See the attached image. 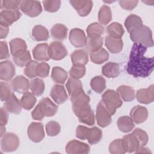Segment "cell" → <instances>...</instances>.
<instances>
[{
  "label": "cell",
  "mask_w": 154,
  "mask_h": 154,
  "mask_svg": "<svg viewBox=\"0 0 154 154\" xmlns=\"http://www.w3.org/2000/svg\"><path fill=\"white\" fill-rule=\"evenodd\" d=\"M147 48L141 44L133 45L127 64V72L135 78H146L153 72L154 67L153 57L144 56Z\"/></svg>",
  "instance_id": "cell-1"
},
{
  "label": "cell",
  "mask_w": 154,
  "mask_h": 154,
  "mask_svg": "<svg viewBox=\"0 0 154 154\" xmlns=\"http://www.w3.org/2000/svg\"><path fill=\"white\" fill-rule=\"evenodd\" d=\"M129 34L134 43L141 44L146 48L153 46L152 32L148 26L143 25L132 30Z\"/></svg>",
  "instance_id": "cell-2"
},
{
  "label": "cell",
  "mask_w": 154,
  "mask_h": 154,
  "mask_svg": "<svg viewBox=\"0 0 154 154\" xmlns=\"http://www.w3.org/2000/svg\"><path fill=\"white\" fill-rule=\"evenodd\" d=\"M73 112L78 117L79 122L93 126L95 123V117L93 111L91 109L89 103L72 105Z\"/></svg>",
  "instance_id": "cell-3"
},
{
  "label": "cell",
  "mask_w": 154,
  "mask_h": 154,
  "mask_svg": "<svg viewBox=\"0 0 154 154\" xmlns=\"http://www.w3.org/2000/svg\"><path fill=\"white\" fill-rule=\"evenodd\" d=\"M102 102L104 106L112 116L116 109L122 105V100L117 91L113 90H107L102 96Z\"/></svg>",
  "instance_id": "cell-4"
},
{
  "label": "cell",
  "mask_w": 154,
  "mask_h": 154,
  "mask_svg": "<svg viewBox=\"0 0 154 154\" xmlns=\"http://www.w3.org/2000/svg\"><path fill=\"white\" fill-rule=\"evenodd\" d=\"M19 8L24 14L31 17H36L42 12L40 2L37 1H21Z\"/></svg>",
  "instance_id": "cell-5"
},
{
  "label": "cell",
  "mask_w": 154,
  "mask_h": 154,
  "mask_svg": "<svg viewBox=\"0 0 154 154\" xmlns=\"http://www.w3.org/2000/svg\"><path fill=\"white\" fill-rule=\"evenodd\" d=\"M19 139L18 137L13 133L5 134L1 138V147L5 152L15 151L19 146Z\"/></svg>",
  "instance_id": "cell-6"
},
{
  "label": "cell",
  "mask_w": 154,
  "mask_h": 154,
  "mask_svg": "<svg viewBox=\"0 0 154 154\" xmlns=\"http://www.w3.org/2000/svg\"><path fill=\"white\" fill-rule=\"evenodd\" d=\"M111 114L100 100L97 106L96 119L97 125L101 128H105L109 125L112 121Z\"/></svg>",
  "instance_id": "cell-7"
},
{
  "label": "cell",
  "mask_w": 154,
  "mask_h": 154,
  "mask_svg": "<svg viewBox=\"0 0 154 154\" xmlns=\"http://www.w3.org/2000/svg\"><path fill=\"white\" fill-rule=\"evenodd\" d=\"M28 137L32 141L39 143L45 137V131L43 125L40 122H32L28 128Z\"/></svg>",
  "instance_id": "cell-8"
},
{
  "label": "cell",
  "mask_w": 154,
  "mask_h": 154,
  "mask_svg": "<svg viewBox=\"0 0 154 154\" xmlns=\"http://www.w3.org/2000/svg\"><path fill=\"white\" fill-rule=\"evenodd\" d=\"M21 15L22 14L18 9L2 10L0 13V25L8 26L17 21Z\"/></svg>",
  "instance_id": "cell-9"
},
{
  "label": "cell",
  "mask_w": 154,
  "mask_h": 154,
  "mask_svg": "<svg viewBox=\"0 0 154 154\" xmlns=\"http://www.w3.org/2000/svg\"><path fill=\"white\" fill-rule=\"evenodd\" d=\"M90 150L87 144L75 140L70 141L66 146V152L69 154H87Z\"/></svg>",
  "instance_id": "cell-10"
},
{
  "label": "cell",
  "mask_w": 154,
  "mask_h": 154,
  "mask_svg": "<svg viewBox=\"0 0 154 154\" xmlns=\"http://www.w3.org/2000/svg\"><path fill=\"white\" fill-rule=\"evenodd\" d=\"M49 55L50 58L54 60H61L67 55L65 46L60 42H51L49 46Z\"/></svg>",
  "instance_id": "cell-11"
},
{
  "label": "cell",
  "mask_w": 154,
  "mask_h": 154,
  "mask_svg": "<svg viewBox=\"0 0 154 154\" xmlns=\"http://www.w3.org/2000/svg\"><path fill=\"white\" fill-rule=\"evenodd\" d=\"M72 6L76 10L80 16H87L91 11L93 2L87 0H75L70 1Z\"/></svg>",
  "instance_id": "cell-12"
},
{
  "label": "cell",
  "mask_w": 154,
  "mask_h": 154,
  "mask_svg": "<svg viewBox=\"0 0 154 154\" xmlns=\"http://www.w3.org/2000/svg\"><path fill=\"white\" fill-rule=\"evenodd\" d=\"M69 40L71 44L76 48H81L85 46L87 37L83 30L79 28H73L69 33Z\"/></svg>",
  "instance_id": "cell-13"
},
{
  "label": "cell",
  "mask_w": 154,
  "mask_h": 154,
  "mask_svg": "<svg viewBox=\"0 0 154 154\" xmlns=\"http://www.w3.org/2000/svg\"><path fill=\"white\" fill-rule=\"evenodd\" d=\"M15 75V67L13 63L8 60L0 63V78L5 81H10Z\"/></svg>",
  "instance_id": "cell-14"
},
{
  "label": "cell",
  "mask_w": 154,
  "mask_h": 154,
  "mask_svg": "<svg viewBox=\"0 0 154 154\" xmlns=\"http://www.w3.org/2000/svg\"><path fill=\"white\" fill-rule=\"evenodd\" d=\"M11 85L13 91L23 94L28 92L30 88V83L29 81L22 75L16 76L11 81Z\"/></svg>",
  "instance_id": "cell-15"
},
{
  "label": "cell",
  "mask_w": 154,
  "mask_h": 154,
  "mask_svg": "<svg viewBox=\"0 0 154 154\" xmlns=\"http://www.w3.org/2000/svg\"><path fill=\"white\" fill-rule=\"evenodd\" d=\"M135 97L137 100L144 104H149L153 101L154 85L152 84L147 88H141L137 90Z\"/></svg>",
  "instance_id": "cell-16"
},
{
  "label": "cell",
  "mask_w": 154,
  "mask_h": 154,
  "mask_svg": "<svg viewBox=\"0 0 154 154\" xmlns=\"http://www.w3.org/2000/svg\"><path fill=\"white\" fill-rule=\"evenodd\" d=\"M50 96L52 99L58 104H62L64 103L68 99L67 94L64 87L59 84L54 85L50 93Z\"/></svg>",
  "instance_id": "cell-17"
},
{
  "label": "cell",
  "mask_w": 154,
  "mask_h": 154,
  "mask_svg": "<svg viewBox=\"0 0 154 154\" xmlns=\"http://www.w3.org/2000/svg\"><path fill=\"white\" fill-rule=\"evenodd\" d=\"M130 117L135 123H142L144 122L147 119V109L144 106L137 105L131 109L130 112Z\"/></svg>",
  "instance_id": "cell-18"
},
{
  "label": "cell",
  "mask_w": 154,
  "mask_h": 154,
  "mask_svg": "<svg viewBox=\"0 0 154 154\" xmlns=\"http://www.w3.org/2000/svg\"><path fill=\"white\" fill-rule=\"evenodd\" d=\"M33 57L40 61H47L50 59L49 55V46L47 43L37 45L32 50Z\"/></svg>",
  "instance_id": "cell-19"
},
{
  "label": "cell",
  "mask_w": 154,
  "mask_h": 154,
  "mask_svg": "<svg viewBox=\"0 0 154 154\" xmlns=\"http://www.w3.org/2000/svg\"><path fill=\"white\" fill-rule=\"evenodd\" d=\"M103 45V38L101 36H88L85 44L87 52H95L102 48Z\"/></svg>",
  "instance_id": "cell-20"
},
{
  "label": "cell",
  "mask_w": 154,
  "mask_h": 154,
  "mask_svg": "<svg viewBox=\"0 0 154 154\" xmlns=\"http://www.w3.org/2000/svg\"><path fill=\"white\" fill-rule=\"evenodd\" d=\"M4 108L8 112L15 114H20L22 111L21 103L13 93H11L10 97L5 102Z\"/></svg>",
  "instance_id": "cell-21"
},
{
  "label": "cell",
  "mask_w": 154,
  "mask_h": 154,
  "mask_svg": "<svg viewBox=\"0 0 154 154\" xmlns=\"http://www.w3.org/2000/svg\"><path fill=\"white\" fill-rule=\"evenodd\" d=\"M11 54L13 57L17 56L27 51L26 42L20 38H16L10 42Z\"/></svg>",
  "instance_id": "cell-22"
},
{
  "label": "cell",
  "mask_w": 154,
  "mask_h": 154,
  "mask_svg": "<svg viewBox=\"0 0 154 154\" xmlns=\"http://www.w3.org/2000/svg\"><path fill=\"white\" fill-rule=\"evenodd\" d=\"M122 141L126 152H135L140 148L138 141L132 133L125 135Z\"/></svg>",
  "instance_id": "cell-23"
},
{
  "label": "cell",
  "mask_w": 154,
  "mask_h": 154,
  "mask_svg": "<svg viewBox=\"0 0 154 154\" xmlns=\"http://www.w3.org/2000/svg\"><path fill=\"white\" fill-rule=\"evenodd\" d=\"M71 60L74 66H85L88 61L87 52L84 49L75 51L70 55Z\"/></svg>",
  "instance_id": "cell-24"
},
{
  "label": "cell",
  "mask_w": 154,
  "mask_h": 154,
  "mask_svg": "<svg viewBox=\"0 0 154 154\" xmlns=\"http://www.w3.org/2000/svg\"><path fill=\"white\" fill-rule=\"evenodd\" d=\"M102 74L108 78H115L120 74V67L117 63L109 62L105 64L102 69Z\"/></svg>",
  "instance_id": "cell-25"
},
{
  "label": "cell",
  "mask_w": 154,
  "mask_h": 154,
  "mask_svg": "<svg viewBox=\"0 0 154 154\" xmlns=\"http://www.w3.org/2000/svg\"><path fill=\"white\" fill-rule=\"evenodd\" d=\"M70 101L72 105H78L89 103L90 97L83 89H79L70 95Z\"/></svg>",
  "instance_id": "cell-26"
},
{
  "label": "cell",
  "mask_w": 154,
  "mask_h": 154,
  "mask_svg": "<svg viewBox=\"0 0 154 154\" xmlns=\"http://www.w3.org/2000/svg\"><path fill=\"white\" fill-rule=\"evenodd\" d=\"M105 42L107 49L112 54H117L122 50L123 42L121 38H114L108 35L105 38Z\"/></svg>",
  "instance_id": "cell-27"
},
{
  "label": "cell",
  "mask_w": 154,
  "mask_h": 154,
  "mask_svg": "<svg viewBox=\"0 0 154 154\" xmlns=\"http://www.w3.org/2000/svg\"><path fill=\"white\" fill-rule=\"evenodd\" d=\"M117 93L120 97L125 102H131L135 97L134 90L128 85H121L117 88Z\"/></svg>",
  "instance_id": "cell-28"
},
{
  "label": "cell",
  "mask_w": 154,
  "mask_h": 154,
  "mask_svg": "<svg viewBox=\"0 0 154 154\" xmlns=\"http://www.w3.org/2000/svg\"><path fill=\"white\" fill-rule=\"evenodd\" d=\"M68 29L67 27L61 23L54 25L51 29V34L53 38L57 40H64L67 35Z\"/></svg>",
  "instance_id": "cell-29"
},
{
  "label": "cell",
  "mask_w": 154,
  "mask_h": 154,
  "mask_svg": "<svg viewBox=\"0 0 154 154\" xmlns=\"http://www.w3.org/2000/svg\"><path fill=\"white\" fill-rule=\"evenodd\" d=\"M106 31L108 36L117 39H120L125 32L122 25L118 22H112L109 25Z\"/></svg>",
  "instance_id": "cell-30"
},
{
  "label": "cell",
  "mask_w": 154,
  "mask_h": 154,
  "mask_svg": "<svg viewBox=\"0 0 154 154\" xmlns=\"http://www.w3.org/2000/svg\"><path fill=\"white\" fill-rule=\"evenodd\" d=\"M117 124L119 130L125 133L131 131L135 126L134 121L129 116L120 117L119 118Z\"/></svg>",
  "instance_id": "cell-31"
},
{
  "label": "cell",
  "mask_w": 154,
  "mask_h": 154,
  "mask_svg": "<svg viewBox=\"0 0 154 154\" xmlns=\"http://www.w3.org/2000/svg\"><path fill=\"white\" fill-rule=\"evenodd\" d=\"M141 19L135 14H131L127 17L125 21V26L127 31L130 33L134 29L143 25Z\"/></svg>",
  "instance_id": "cell-32"
},
{
  "label": "cell",
  "mask_w": 154,
  "mask_h": 154,
  "mask_svg": "<svg viewBox=\"0 0 154 154\" xmlns=\"http://www.w3.org/2000/svg\"><path fill=\"white\" fill-rule=\"evenodd\" d=\"M51 78L55 82L63 84L67 78V73L61 67L55 66L52 69Z\"/></svg>",
  "instance_id": "cell-33"
},
{
  "label": "cell",
  "mask_w": 154,
  "mask_h": 154,
  "mask_svg": "<svg viewBox=\"0 0 154 154\" xmlns=\"http://www.w3.org/2000/svg\"><path fill=\"white\" fill-rule=\"evenodd\" d=\"M32 35L36 41H45L49 37L48 29L42 25H35L32 28Z\"/></svg>",
  "instance_id": "cell-34"
},
{
  "label": "cell",
  "mask_w": 154,
  "mask_h": 154,
  "mask_svg": "<svg viewBox=\"0 0 154 154\" xmlns=\"http://www.w3.org/2000/svg\"><path fill=\"white\" fill-rule=\"evenodd\" d=\"M98 20L100 24L106 25L112 20V13L110 8L106 5H102L99 11Z\"/></svg>",
  "instance_id": "cell-35"
},
{
  "label": "cell",
  "mask_w": 154,
  "mask_h": 154,
  "mask_svg": "<svg viewBox=\"0 0 154 154\" xmlns=\"http://www.w3.org/2000/svg\"><path fill=\"white\" fill-rule=\"evenodd\" d=\"M90 57L93 63L100 64L108 60L109 54L105 49L101 48L95 52L90 53Z\"/></svg>",
  "instance_id": "cell-36"
},
{
  "label": "cell",
  "mask_w": 154,
  "mask_h": 154,
  "mask_svg": "<svg viewBox=\"0 0 154 154\" xmlns=\"http://www.w3.org/2000/svg\"><path fill=\"white\" fill-rule=\"evenodd\" d=\"M36 101L37 99L33 93L26 92L22 96L20 100V103L23 109L29 110L34 107Z\"/></svg>",
  "instance_id": "cell-37"
},
{
  "label": "cell",
  "mask_w": 154,
  "mask_h": 154,
  "mask_svg": "<svg viewBox=\"0 0 154 154\" xmlns=\"http://www.w3.org/2000/svg\"><path fill=\"white\" fill-rule=\"evenodd\" d=\"M90 87L97 93H102L106 88V81L102 76H97L91 79Z\"/></svg>",
  "instance_id": "cell-38"
},
{
  "label": "cell",
  "mask_w": 154,
  "mask_h": 154,
  "mask_svg": "<svg viewBox=\"0 0 154 154\" xmlns=\"http://www.w3.org/2000/svg\"><path fill=\"white\" fill-rule=\"evenodd\" d=\"M45 85L43 81L40 78H34L30 82V89L34 95L40 96L45 91Z\"/></svg>",
  "instance_id": "cell-39"
},
{
  "label": "cell",
  "mask_w": 154,
  "mask_h": 154,
  "mask_svg": "<svg viewBox=\"0 0 154 154\" xmlns=\"http://www.w3.org/2000/svg\"><path fill=\"white\" fill-rule=\"evenodd\" d=\"M102 137V132L97 127L94 126L91 128H89L87 140L88 143L91 144H95L99 143Z\"/></svg>",
  "instance_id": "cell-40"
},
{
  "label": "cell",
  "mask_w": 154,
  "mask_h": 154,
  "mask_svg": "<svg viewBox=\"0 0 154 154\" xmlns=\"http://www.w3.org/2000/svg\"><path fill=\"white\" fill-rule=\"evenodd\" d=\"M40 102L43 103L46 111V117L54 116L58 109V106L55 105L49 98L44 97L40 100Z\"/></svg>",
  "instance_id": "cell-41"
},
{
  "label": "cell",
  "mask_w": 154,
  "mask_h": 154,
  "mask_svg": "<svg viewBox=\"0 0 154 154\" xmlns=\"http://www.w3.org/2000/svg\"><path fill=\"white\" fill-rule=\"evenodd\" d=\"M109 152L112 154H123L126 153L122 139H116L112 141L109 146Z\"/></svg>",
  "instance_id": "cell-42"
},
{
  "label": "cell",
  "mask_w": 154,
  "mask_h": 154,
  "mask_svg": "<svg viewBox=\"0 0 154 154\" xmlns=\"http://www.w3.org/2000/svg\"><path fill=\"white\" fill-rule=\"evenodd\" d=\"M13 60L17 66L24 67L31 61V57L29 51H26L23 54L13 57Z\"/></svg>",
  "instance_id": "cell-43"
},
{
  "label": "cell",
  "mask_w": 154,
  "mask_h": 154,
  "mask_svg": "<svg viewBox=\"0 0 154 154\" xmlns=\"http://www.w3.org/2000/svg\"><path fill=\"white\" fill-rule=\"evenodd\" d=\"M104 27L102 24L97 22L92 23L87 28L88 36H101L104 32Z\"/></svg>",
  "instance_id": "cell-44"
},
{
  "label": "cell",
  "mask_w": 154,
  "mask_h": 154,
  "mask_svg": "<svg viewBox=\"0 0 154 154\" xmlns=\"http://www.w3.org/2000/svg\"><path fill=\"white\" fill-rule=\"evenodd\" d=\"M66 87L70 96L76 90L82 89V84L81 81L72 77H70L68 79Z\"/></svg>",
  "instance_id": "cell-45"
},
{
  "label": "cell",
  "mask_w": 154,
  "mask_h": 154,
  "mask_svg": "<svg viewBox=\"0 0 154 154\" xmlns=\"http://www.w3.org/2000/svg\"><path fill=\"white\" fill-rule=\"evenodd\" d=\"M137 139L140 147L145 146L148 142V135L147 133L140 128L135 129L132 132Z\"/></svg>",
  "instance_id": "cell-46"
},
{
  "label": "cell",
  "mask_w": 154,
  "mask_h": 154,
  "mask_svg": "<svg viewBox=\"0 0 154 154\" xmlns=\"http://www.w3.org/2000/svg\"><path fill=\"white\" fill-rule=\"evenodd\" d=\"M61 130L60 124L55 121H50L46 125V131L48 135L54 137L58 135Z\"/></svg>",
  "instance_id": "cell-47"
},
{
  "label": "cell",
  "mask_w": 154,
  "mask_h": 154,
  "mask_svg": "<svg viewBox=\"0 0 154 154\" xmlns=\"http://www.w3.org/2000/svg\"><path fill=\"white\" fill-rule=\"evenodd\" d=\"M38 63L36 61L31 60L25 66L24 69V74L29 78H34L37 76V67Z\"/></svg>",
  "instance_id": "cell-48"
},
{
  "label": "cell",
  "mask_w": 154,
  "mask_h": 154,
  "mask_svg": "<svg viewBox=\"0 0 154 154\" xmlns=\"http://www.w3.org/2000/svg\"><path fill=\"white\" fill-rule=\"evenodd\" d=\"M43 4L45 11L50 13H54L58 11L60 8L61 5V1L54 0L43 1Z\"/></svg>",
  "instance_id": "cell-49"
},
{
  "label": "cell",
  "mask_w": 154,
  "mask_h": 154,
  "mask_svg": "<svg viewBox=\"0 0 154 154\" xmlns=\"http://www.w3.org/2000/svg\"><path fill=\"white\" fill-rule=\"evenodd\" d=\"M32 118L35 120H42L46 116V112L43 105L39 102L31 112Z\"/></svg>",
  "instance_id": "cell-50"
},
{
  "label": "cell",
  "mask_w": 154,
  "mask_h": 154,
  "mask_svg": "<svg viewBox=\"0 0 154 154\" xmlns=\"http://www.w3.org/2000/svg\"><path fill=\"white\" fill-rule=\"evenodd\" d=\"M85 66H74L71 67L69 74L71 77L79 79L82 78L85 74Z\"/></svg>",
  "instance_id": "cell-51"
},
{
  "label": "cell",
  "mask_w": 154,
  "mask_h": 154,
  "mask_svg": "<svg viewBox=\"0 0 154 154\" xmlns=\"http://www.w3.org/2000/svg\"><path fill=\"white\" fill-rule=\"evenodd\" d=\"M0 93L1 101H6L11 96V88L8 84L5 82H1L0 84Z\"/></svg>",
  "instance_id": "cell-52"
},
{
  "label": "cell",
  "mask_w": 154,
  "mask_h": 154,
  "mask_svg": "<svg viewBox=\"0 0 154 154\" xmlns=\"http://www.w3.org/2000/svg\"><path fill=\"white\" fill-rule=\"evenodd\" d=\"M50 70L49 65L46 63H38L37 67V76L40 78H46L48 76Z\"/></svg>",
  "instance_id": "cell-53"
},
{
  "label": "cell",
  "mask_w": 154,
  "mask_h": 154,
  "mask_svg": "<svg viewBox=\"0 0 154 154\" xmlns=\"http://www.w3.org/2000/svg\"><path fill=\"white\" fill-rule=\"evenodd\" d=\"M21 1H16V0H5L2 1V8H5L8 10H14L18 9V7H20Z\"/></svg>",
  "instance_id": "cell-54"
},
{
  "label": "cell",
  "mask_w": 154,
  "mask_h": 154,
  "mask_svg": "<svg viewBox=\"0 0 154 154\" xmlns=\"http://www.w3.org/2000/svg\"><path fill=\"white\" fill-rule=\"evenodd\" d=\"M88 130L89 128L86 126L82 125L78 126L76 130V137L81 140H87Z\"/></svg>",
  "instance_id": "cell-55"
},
{
  "label": "cell",
  "mask_w": 154,
  "mask_h": 154,
  "mask_svg": "<svg viewBox=\"0 0 154 154\" xmlns=\"http://www.w3.org/2000/svg\"><path fill=\"white\" fill-rule=\"evenodd\" d=\"M138 1H120V5L125 10H132L138 4Z\"/></svg>",
  "instance_id": "cell-56"
},
{
  "label": "cell",
  "mask_w": 154,
  "mask_h": 154,
  "mask_svg": "<svg viewBox=\"0 0 154 154\" xmlns=\"http://www.w3.org/2000/svg\"><path fill=\"white\" fill-rule=\"evenodd\" d=\"M0 59H7L9 58V51L7 46V42L5 41H2L0 42Z\"/></svg>",
  "instance_id": "cell-57"
},
{
  "label": "cell",
  "mask_w": 154,
  "mask_h": 154,
  "mask_svg": "<svg viewBox=\"0 0 154 154\" xmlns=\"http://www.w3.org/2000/svg\"><path fill=\"white\" fill-rule=\"evenodd\" d=\"M7 111L3 107L0 109V125L1 126H5L8 120V114Z\"/></svg>",
  "instance_id": "cell-58"
},
{
  "label": "cell",
  "mask_w": 154,
  "mask_h": 154,
  "mask_svg": "<svg viewBox=\"0 0 154 154\" xmlns=\"http://www.w3.org/2000/svg\"><path fill=\"white\" fill-rule=\"evenodd\" d=\"M8 26H5L0 25V38L1 39L5 38L8 33Z\"/></svg>",
  "instance_id": "cell-59"
},
{
  "label": "cell",
  "mask_w": 154,
  "mask_h": 154,
  "mask_svg": "<svg viewBox=\"0 0 154 154\" xmlns=\"http://www.w3.org/2000/svg\"><path fill=\"white\" fill-rule=\"evenodd\" d=\"M136 153H151V151L147 147L144 146L140 147L136 152Z\"/></svg>",
  "instance_id": "cell-60"
},
{
  "label": "cell",
  "mask_w": 154,
  "mask_h": 154,
  "mask_svg": "<svg viewBox=\"0 0 154 154\" xmlns=\"http://www.w3.org/2000/svg\"><path fill=\"white\" fill-rule=\"evenodd\" d=\"M5 132V126H1V137H2Z\"/></svg>",
  "instance_id": "cell-61"
},
{
  "label": "cell",
  "mask_w": 154,
  "mask_h": 154,
  "mask_svg": "<svg viewBox=\"0 0 154 154\" xmlns=\"http://www.w3.org/2000/svg\"><path fill=\"white\" fill-rule=\"evenodd\" d=\"M143 2L144 3H146L147 5H152L154 2L153 1H143Z\"/></svg>",
  "instance_id": "cell-62"
}]
</instances>
